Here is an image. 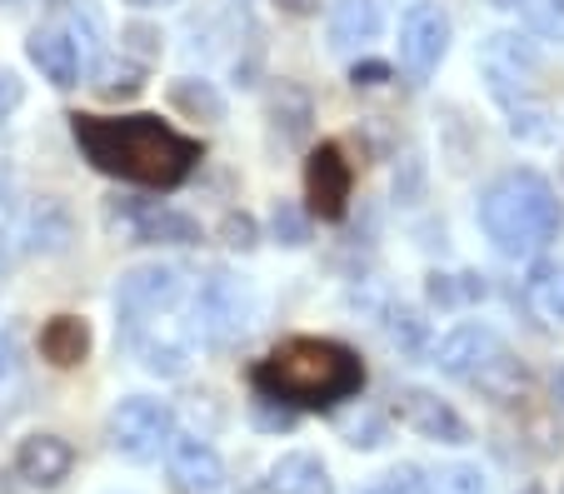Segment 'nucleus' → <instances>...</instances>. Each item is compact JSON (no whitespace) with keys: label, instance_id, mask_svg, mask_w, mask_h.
Instances as JSON below:
<instances>
[{"label":"nucleus","instance_id":"30","mask_svg":"<svg viewBox=\"0 0 564 494\" xmlns=\"http://www.w3.org/2000/svg\"><path fill=\"white\" fill-rule=\"evenodd\" d=\"M120 55H135L140 65H150L160 55V31H150V25H126V31H120Z\"/></svg>","mask_w":564,"mask_h":494},{"label":"nucleus","instance_id":"24","mask_svg":"<svg viewBox=\"0 0 564 494\" xmlns=\"http://www.w3.org/2000/svg\"><path fill=\"white\" fill-rule=\"evenodd\" d=\"M469 385H479V389H485V395H490V399H500V405H505V399H514V395H520V389H524V370L514 365V360H510V350H505V355H495L490 365H485L475 380H469Z\"/></svg>","mask_w":564,"mask_h":494},{"label":"nucleus","instance_id":"37","mask_svg":"<svg viewBox=\"0 0 564 494\" xmlns=\"http://www.w3.org/2000/svg\"><path fill=\"white\" fill-rule=\"evenodd\" d=\"M275 6H280L285 15H315V11H319V0H275Z\"/></svg>","mask_w":564,"mask_h":494},{"label":"nucleus","instance_id":"42","mask_svg":"<svg viewBox=\"0 0 564 494\" xmlns=\"http://www.w3.org/2000/svg\"><path fill=\"white\" fill-rule=\"evenodd\" d=\"M0 275H6V250H0Z\"/></svg>","mask_w":564,"mask_h":494},{"label":"nucleus","instance_id":"31","mask_svg":"<svg viewBox=\"0 0 564 494\" xmlns=\"http://www.w3.org/2000/svg\"><path fill=\"white\" fill-rule=\"evenodd\" d=\"M360 494H425V480H420L415 464H400L384 484H370V490H360Z\"/></svg>","mask_w":564,"mask_h":494},{"label":"nucleus","instance_id":"35","mask_svg":"<svg viewBox=\"0 0 564 494\" xmlns=\"http://www.w3.org/2000/svg\"><path fill=\"white\" fill-rule=\"evenodd\" d=\"M350 80L355 86H365V90H375V86H384V80H390V65L384 61H355V70H350Z\"/></svg>","mask_w":564,"mask_h":494},{"label":"nucleus","instance_id":"39","mask_svg":"<svg viewBox=\"0 0 564 494\" xmlns=\"http://www.w3.org/2000/svg\"><path fill=\"white\" fill-rule=\"evenodd\" d=\"M130 11H160V6H175V0H126Z\"/></svg>","mask_w":564,"mask_h":494},{"label":"nucleus","instance_id":"9","mask_svg":"<svg viewBox=\"0 0 564 494\" xmlns=\"http://www.w3.org/2000/svg\"><path fill=\"white\" fill-rule=\"evenodd\" d=\"M110 226L126 230V240H135V245H195L200 240V226L191 216L165 210L155 200H126L120 210L110 205Z\"/></svg>","mask_w":564,"mask_h":494},{"label":"nucleus","instance_id":"41","mask_svg":"<svg viewBox=\"0 0 564 494\" xmlns=\"http://www.w3.org/2000/svg\"><path fill=\"white\" fill-rule=\"evenodd\" d=\"M490 6H500V11H514V6H524V0H490Z\"/></svg>","mask_w":564,"mask_h":494},{"label":"nucleus","instance_id":"22","mask_svg":"<svg viewBox=\"0 0 564 494\" xmlns=\"http://www.w3.org/2000/svg\"><path fill=\"white\" fill-rule=\"evenodd\" d=\"M505 116H510V135L524 140V145H544V140H554L550 110H544L534 96H524V100H514V106H505Z\"/></svg>","mask_w":564,"mask_h":494},{"label":"nucleus","instance_id":"6","mask_svg":"<svg viewBox=\"0 0 564 494\" xmlns=\"http://www.w3.org/2000/svg\"><path fill=\"white\" fill-rule=\"evenodd\" d=\"M479 76L490 86V96L500 106H514V100L530 96V80L540 76V45L520 31H495L479 45Z\"/></svg>","mask_w":564,"mask_h":494},{"label":"nucleus","instance_id":"38","mask_svg":"<svg viewBox=\"0 0 564 494\" xmlns=\"http://www.w3.org/2000/svg\"><path fill=\"white\" fill-rule=\"evenodd\" d=\"M11 365H15V344L6 340V334H0V380L11 375Z\"/></svg>","mask_w":564,"mask_h":494},{"label":"nucleus","instance_id":"2","mask_svg":"<svg viewBox=\"0 0 564 494\" xmlns=\"http://www.w3.org/2000/svg\"><path fill=\"white\" fill-rule=\"evenodd\" d=\"M256 395L290 409H335L365 389V365L350 344L335 340H285L256 365Z\"/></svg>","mask_w":564,"mask_h":494},{"label":"nucleus","instance_id":"1","mask_svg":"<svg viewBox=\"0 0 564 494\" xmlns=\"http://www.w3.org/2000/svg\"><path fill=\"white\" fill-rule=\"evenodd\" d=\"M70 130L96 171L150 190L181 185L200 161V145L160 116H75Z\"/></svg>","mask_w":564,"mask_h":494},{"label":"nucleus","instance_id":"11","mask_svg":"<svg viewBox=\"0 0 564 494\" xmlns=\"http://www.w3.org/2000/svg\"><path fill=\"white\" fill-rule=\"evenodd\" d=\"M394 415H400L405 430H415L420 440H430V444H469V425L435 389H420V385L400 389V395H394Z\"/></svg>","mask_w":564,"mask_h":494},{"label":"nucleus","instance_id":"23","mask_svg":"<svg viewBox=\"0 0 564 494\" xmlns=\"http://www.w3.org/2000/svg\"><path fill=\"white\" fill-rule=\"evenodd\" d=\"M31 245L45 250V255H61L70 245V216H65L61 205L41 200V210L31 216Z\"/></svg>","mask_w":564,"mask_h":494},{"label":"nucleus","instance_id":"32","mask_svg":"<svg viewBox=\"0 0 564 494\" xmlns=\"http://www.w3.org/2000/svg\"><path fill=\"white\" fill-rule=\"evenodd\" d=\"M225 245L230 250H256L260 245V230L246 210H240V216H225Z\"/></svg>","mask_w":564,"mask_h":494},{"label":"nucleus","instance_id":"33","mask_svg":"<svg viewBox=\"0 0 564 494\" xmlns=\"http://www.w3.org/2000/svg\"><path fill=\"white\" fill-rule=\"evenodd\" d=\"M21 106H25V86H21V76H15V70H0V120L15 116Z\"/></svg>","mask_w":564,"mask_h":494},{"label":"nucleus","instance_id":"26","mask_svg":"<svg viewBox=\"0 0 564 494\" xmlns=\"http://www.w3.org/2000/svg\"><path fill=\"white\" fill-rule=\"evenodd\" d=\"M270 235H275L285 250L310 245V220H305V210H300V205H290V200H275V210H270Z\"/></svg>","mask_w":564,"mask_h":494},{"label":"nucleus","instance_id":"25","mask_svg":"<svg viewBox=\"0 0 564 494\" xmlns=\"http://www.w3.org/2000/svg\"><path fill=\"white\" fill-rule=\"evenodd\" d=\"M485 470L479 464H449V470L430 474L425 480V494H485Z\"/></svg>","mask_w":564,"mask_h":494},{"label":"nucleus","instance_id":"5","mask_svg":"<svg viewBox=\"0 0 564 494\" xmlns=\"http://www.w3.org/2000/svg\"><path fill=\"white\" fill-rule=\"evenodd\" d=\"M110 450L130 464H150L171 450L175 440V409L155 395H126L106 419Z\"/></svg>","mask_w":564,"mask_h":494},{"label":"nucleus","instance_id":"16","mask_svg":"<svg viewBox=\"0 0 564 494\" xmlns=\"http://www.w3.org/2000/svg\"><path fill=\"white\" fill-rule=\"evenodd\" d=\"M25 55H31V65L41 70V80H51V86L65 90L80 80V51H75L70 31L41 25V31H31V41H25Z\"/></svg>","mask_w":564,"mask_h":494},{"label":"nucleus","instance_id":"19","mask_svg":"<svg viewBox=\"0 0 564 494\" xmlns=\"http://www.w3.org/2000/svg\"><path fill=\"white\" fill-rule=\"evenodd\" d=\"M41 355L51 360V365H61V370L86 365V355H90V325L75 320V315H55V320L41 330Z\"/></svg>","mask_w":564,"mask_h":494},{"label":"nucleus","instance_id":"20","mask_svg":"<svg viewBox=\"0 0 564 494\" xmlns=\"http://www.w3.org/2000/svg\"><path fill=\"white\" fill-rule=\"evenodd\" d=\"M171 106L181 110V116H191V120H205V125L225 120V96L210 86V80H195V76L171 80Z\"/></svg>","mask_w":564,"mask_h":494},{"label":"nucleus","instance_id":"43","mask_svg":"<svg viewBox=\"0 0 564 494\" xmlns=\"http://www.w3.org/2000/svg\"><path fill=\"white\" fill-rule=\"evenodd\" d=\"M524 494H540V490H524Z\"/></svg>","mask_w":564,"mask_h":494},{"label":"nucleus","instance_id":"17","mask_svg":"<svg viewBox=\"0 0 564 494\" xmlns=\"http://www.w3.org/2000/svg\"><path fill=\"white\" fill-rule=\"evenodd\" d=\"M380 31H384L380 0H335L330 6V45H340V51L370 45Z\"/></svg>","mask_w":564,"mask_h":494},{"label":"nucleus","instance_id":"12","mask_svg":"<svg viewBox=\"0 0 564 494\" xmlns=\"http://www.w3.org/2000/svg\"><path fill=\"white\" fill-rule=\"evenodd\" d=\"M350 185L355 171L350 161L340 155V145H315L305 165V200L319 220H340L345 205H350Z\"/></svg>","mask_w":564,"mask_h":494},{"label":"nucleus","instance_id":"34","mask_svg":"<svg viewBox=\"0 0 564 494\" xmlns=\"http://www.w3.org/2000/svg\"><path fill=\"white\" fill-rule=\"evenodd\" d=\"M275 405H280V399H275ZM256 419L265 425V430H290V425H295V409H290V405L270 409V399L260 395V399H256Z\"/></svg>","mask_w":564,"mask_h":494},{"label":"nucleus","instance_id":"40","mask_svg":"<svg viewBox=\"0 0 564 494\" xmlns=\"http://www.w3.org/2000/svg\"><path fill=\"white\" fill-rule=\"evenodd\" d=\"M554 405L564 409V365H560V375H554Z\"/></svg>","mask_w":564,"mask_h":494},{"label":"nucleus","instance_id":"10","mask_svg":"<svg viewBox=\"0 0 564 494\" xmlns=\"http://www.w3.org/2000/svg\"><path fill=\"white\" fill-rule=\"evenodd\" d=\"M495 355H505V340L490 325H455L430 344V365L449 380H475Z\"/></svg>","mask_w":564,"mask_h":494},{"label":"nucleus","instance_id":"3","mask_svg":"<svg viewBox=\"0 0 564 494\" xmlns=\"http://www.w3.org/2000/svg\"><path fill=\"white\" fill-rule=\"evenodd\" d=\"M564 205L540 171H505L479 195V230L505 260H534L560 240Z\"/></svg>","mask_w":564,"mask_h":494},{"label":"nucleus","instance_id":"4","mask_svg":"<svg viewBox=\"0 0 564 494\" xmlns=\"http://www.w3.org/2000/svg\"><path fill=\"white\" fill-rule=\"evenodd\" d=\"M191 334H200L205 344H235L240 334H250L260 315V300L240 275L230 270H210V275L195 285V305H191Z\"/></svg>","mask_w":564,"mask_h":494},{"label":"nucleus","instance_id":"27","mask_svg":"<svg viewBox=\"0 0 564 494\" xmlns=\"http://www.w3.org/2000/svg\"><path fill=\"white\" fill-rule=\"evenodd\" d=\"M390 340L400 344L405 355H420L430 344V320H420V310L400 305V310H390Z\"/></svg>","mask_w":564,"mask_h":494},{"label":"nucleus","instance_id":"13","mask_svg":"<svg viewBox=\"0 0 564 494\" xmlns=\"http://www.w3.org/2000/svg\"><path fill=\"white\" fill-rule=\"evenodd\" d=\"M165 460H171V480L181 494H225V460L215 454V444L200 440V435L175 430Z\"/></svg>","mask_w":564,"mask_h":494},{"label":"nucleus","instance_id":"15","mask_svg":"<svg viewBox=\"0 0 564 494\" xmlns=\"http://www.w3.org/2000/svg\"><path fill=\"white\" fill-rule=\"evenodd\" d=\"M70 470H75V450L61 435H25L15 444V474L31 490H55V484L70 480Z\"/></svg>","mask_w":564,"mask_h":494},{"label":"nucleus","instance_id":"36","mask_svg":"<svg viewBox=\"0 0 564 494\" xmlns=\"http://www.w3.org/2000/svg\"><path fill=\"white\" fill-rule=\"evenodd\" d=\"M350 444H355V450H375V444H384V430L375 425V419H365V425H350Z\"/></svg>","mask_w":564,"mask_h":494},{"label":"nucleus","instance_id":"28","mask_svg":"<svg viewBox=\"0 0 564 494\" xmlns=\"http://www.w3.org/2000/svg\"><path fill=\"white\" fill-rule=\"evenodd\" d=\"M524 25L534 35H550V41H564V0H524Z\"/></svg>","mask_w":564,"mask_h":494},{"label":"nucleus","instance_id":"7","mask_svg":"<svg viewBox=\"0 0 564 494\" xmlns=\"http://www.w3.org/2000/svg\"><path fill=\"white\" fill-rule=\"evenodd\" d=\"M181 295H185L181 265H160V260H150V265H130L126 275H120V285H116V310H120V320L135 330V325H145V320H160V315H171Z\"/></svg>","mask_w":564,"mask_h":494},{"label":"nucleus","instance_id":"21","mask_svg":"<svg viewBox=\"0 0 564 494\" xmlns=\"http://www.w3.org/2000/svg\"><path fill=\"white\" fill-rule=\"evenodd\" d=\"M469 300H485V275H475V270H465V275H430V305L459 310Z\"/></svg>","mask_w":564,"mask_h":494},{"label":"nucleus","instance_id":"29","mask_svg":"<svg viewBox=\"0 0 564 494\" xmlns=\"http://www.w3.org/2000/svg\"><path fill=\"white\" fill-rule=\"evenodd\" d=\"M530 295L550 320L564 325V270H540V275L530 279Z\"/></svg>","mask_w":564,"mask_h":494},{"label":"nucleus","instance_id":"18","mask_svg":"<svg viewBox=\"0 0 564 494\" xmlns=\"http://www.w3.org/2000/svg\"><path fill=\"white\" fill-rule=\"evenodd\" d=\"M265 490L270 494H330V470L305 450L280 454L265 474Z\"/></svg>","mask_w":564,"mask_h":494},{"label":"nucleus","instance_id":"8","mask_svg":"<svg viewBox=\"0 0 564 494\" xmlns=\"http://www.w3.org/2000/svg\"><path fill=\"white\" fill-rule=\"evenodd\" d=\"M445 51H449V15L435 0H415L400 15V65L415 80H430L440 70V61H445Z\"/></svg>","mask_w":564,"mask_h":494},{"label":"nucleus","instance_id":"14","mask_svg":"<svg viewBox=\"0 0 564 494\" xmlns=\"http://www.w3.org/2000/svg\"><path fill=\"white\" fill-rule=\"evenodd\" d=\"M191 340L195 334L191 330H181L175 320H145V325H135V355H140V365L150 370V375H165V380H175V375H185L191 370Z\"/></svg>","mask_w":564,"mask_h":494}]
</instances>
